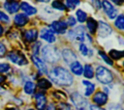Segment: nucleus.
<instances>
[{
  "label": "nucleus",
  "mask_w": 124,
  "mask_h": 110,
  "mask_svg": "<svg viewBox=\"0 0 124 110\" xmlns=\"http://www.w3.org/2000/svg\"><path fill=\"white\" fill-rule=\"evenodd\" d=\"M51 6H52V8H54L56 10H59V11H63L66 8V6L62 2H60V1H53L51 3Z\"/></svg>",
  "instance_id": "28"
},
{
  "label": "nucleus",
  "mask_w": 124,
  "mask_h": 110,
  "mask_svg": "<svg viewBox=\"0 0 124 110\" xmlns=\"http://www.w3.org/2000/svg\"><path fill=\"white\" fill-rule=\"evenodd\" d=\"M123 65H124V62H123Z\"/></svg>",
  "instance_id": "44"
},
{
  "label": "nucleus",
  "mask_w": 124,
  "mask_h": 110,
  "mask_svg": "<svg viewBox=\"0 0 124 110\" xmlns=\"http://www.w3.org/2000/svg\"><path fill=\"white\" fill-rule=\"evenodd\" d=\"M114 25L119 30H124V14H119L114 22Z\"/></svg>",
  "instance_id": "25"
},
{
  "label": "nucleus",
  "mask_w": 124,
  "mask_h": 110,
  "mask_svg": "<svg viewBox=\"0 0 124 110\" xmlns=\"http://www.w3.org/2000/svg\"><path fill=\"white\" fill-rule=\"evenodd\" d=\"M46 106V97L43 94L36 95V107L38 110H45Z\"/></svg>",
  "instance_id": "14"
},
{
  "label": "nucleus",
  "mask_w": 124,
  "mask_h": 110,
  "mask_svg": "<svg viewBox=\"0 0 124 110\" xmlns=\"http://www.w3.org/2000/svg\"><path fill=\"white\" fill-rule=\"evenodd\" d=\"M101 4H102V7H103V9H104L106 14L108 16V18L113 19V18L116 17V15H117V11H116V9L111 5L110 2H108V1H103V2H101Z\"/></svg>",
  "instance_id": "6"
},
{
  "label": "nucleus",
  "mask_w": 124,
  "mask_h": 110,
  "mask_svg": "<svg viewBox=\"0 0 124 110\" xmlns=\"http://www.w3.org/2000/svg\"><path fill=\"white\" fill-rule=\"evenodd\" d=\"M90 110H105V109H103V108H101V107H99L97 105H91L90 106Z\"/></svg>",
  "instance_id": "40"
},
{
  "label": "nucleus",
  "mask_w": 124,
  "mask_h": 110,
  "mask_svg": "<svg viewBox=\"0 0 124 110\" xmlns=\"http://www.w3.org/2000/svg\"><path fill=\"white\" fill-rule=\"evenodd\" d=\"M4 6H5V9L10 14H15L19 9V3L16 1H6L4 3Z\"/></svg>",
  "instance_id": "15"
},
{
  "label": "nucleus",
  "mask_w": 124,
  "mask_h": 110,
  "mask_svg": "<svg viewBox=\"0 0 124 110\" xmlns=\"http://www.w3.org/2000/svg\"><path fill=\"white\" fill-rule=\"evenodd\" d=\"M71 100L73 101V103H74L78 109L84 108V107L88 104L87 100H86L81 95H79L78 93H73V94L71 95Z\"/></svg>",
  "instance_id": "7"
},
{
  "label": "nucleus",
  "mask_w": 124,
  "mask_h": 110,
  "mask_svg": "<svg viewBox=\"0 0 124 110\" xmlns=\"http://www.w3.org/2000/svg\"><path fill=\"white\" fill-rule=\"evenodd\" d=\"M84 28L82 26H78L76 29L70 31L69 33V38L75 41H84Z\"/></svg>",
  "instance_id": "8"
},
{
  "label": "nucleus",
  "mask_w": 124,
  "mask_h": 110,
  "mask_svg": "<svg viewBox=\"0 0 124 110\" xmlns=\"http://www.w3.org/2000/svg\"><path fill=\"white\" fill-rule=\"evenodd\" d=\"M67 23L65 21L62 20H58V21H53L50 25H49V30H51L53 33H57V34H64L67 30Z\"/></svg>",
  "instance_id": "5"
},
{
  "label": "nucleus",
  "mask_w": 124,
  "mask_h": 110,
  "mask_svg": "<svg viewBox=\"0 0 124 110\" xmlns=\"http://www.w3.org/2000/svg\"><path fill=\"white\" fill-rule=\"evenodd\" d=\"M62 56H63L65 62H66L67 64H69V65H71L72 63H74V62L76 61V59H77V56H76L75 52L72 51L71 49H68V48L63 49V51H62Z\"/></svg>",
  "instance_id": "12"
},
{
  "label": "nucleus",
  "mask_w": 124,
  "mask_h": 110,
  "mask_svg": "<svg viewBox=\"0 0 124 110\" xmlns=\"http://www.w3.org/2000/svg\"><path fill=\"white\" fill-rule=\"evenodd\" d=\"M41 38L44 41H47L49 43L54 42L56 41V38H55L54 33L51 30L47 29V28H43L41 30Z\"/></svg>",
  "instance_id": "10"
},
{
  "label": "nucleus",
  "mask_w": 124,
  "mask_h": 110,
  "mask_svg": "<svg viewBox=\"0 0 124 110\" xmlns=\"http://www.w3.org/2000/svg\"><path fill=\"white\" fill-rule=\"evenodd\" d=\"M82 84L85 86V93H84V95L86 96H91L93 94V92L95 91V85L93 83L89 82V81H86V80H83L82 81Z\"/></svg>",
  "instance_id": "20"
},
{
  "label": "nucleus",
  "mask_w": 124,
  "mask_h": 110,
  "mask_svg": "<svg viewBox=\"0 0 124 110\" xmlns=\"http://www.w3.org/2000/svg\"><path fill=\"white\" fill-rule=\"evenodd\" d=\"M96 78L103 84H108L112 81V73L107 68L103 66H99L96 69Z\"/></svg>",
  "instance_id": "3"
},
{
  "label": "nucleus",
  "mask_w": 124,
  "mask_h": 110,
  "mask_svg": "<svg viewBox=\"0 0 124 110\" xmlns=\"http://www.w3.org/2000/svg\"><path fill=\"white\" fill-rule=\"evenodd\" d=\"M70 68L72 72L76 75H81L83 73V67L78 61H75L74 63H72L70 65Z\"/></svg>",
  "instance_id": "18"
},
{
  "label": "nucleus",
  "mask_w": 124,
  "mask_h": 110,
  "mask_svg": "<svg viewBox=\"0 0 124 110\" xmlns=\"http://www.w3.org/2000/svg\"><path fill=\"white\" fill-rule=\"evenodd\" d=\"M37 37H38V31L36 29H29V30L25 31V33H24L25 40L27 41H30V42L36 41Z\"/></svg>",
  "instance_id": "19"
},
{
  "label": "nucleus",
  "mask_w": 124,
  "mask_h": 110,
  "mask_svg": "<svg viewBox=\"0 0 124 110\" xmlns=\"http://www.w3.org/2000/svg\"><path fill=\"white\" fill-rule=\"evenodd\" d=\"M80 2L79 1H66L65 2V6L71 8V9H74L76 7V5H78Z\"/></svg>",
  "instance_id": "32"
},
{
  "label": "nucleus",
  "mask_w": 124,
  "mask_h": 110,
  "mask_svg": "<svg viewBox=\"0 0 124 110\" xmlns=\"http://www.w3.org/2000/svg\"><path fill=\"white\" fill-rule=\"evenodd\" d=\"M28 20H29L28 19V16L26 14H16L15 16V19H14L15 24L16 26H24L25 24H27Z\"/></svg>",
  "instance_id": "17"
},
{
  "label": "nucleus",
  "mask_w": 124,
  "mask_h": 110,
  "mask_svg": "<svg viewBox=\"0 0 124 110\" xmlns=\"http://www.w3.org/2000/svg\"><path fill=\"white\" fill-rule=\"evenodd\" d=\"M11 110H18V109H11Z\"/></svg>",
  "instance_id": "42"
},
{
  "label": "nucleus",
  "mask_w": 124,
  "mask_h": 110,
  "mask_svg": "<svg viewBox=\"0 0 124 110\" xmlns=\"http://www.w3.org/2000/svg\"><path fill=\"white\" fill-rule=\"evenodd\" d=\"M93 101L98 105H104L108 101V96L103 92H97L93 96Z\"/></svg>",
  "instance_id": "13"
},
{
  "label": "nucleus",
  "mask_w": 124,
  "mask_h": 110,
  "mask_svg": "<svg viewBox=\"0 0 124 110\" xmlns=\"http://www.w3.org/2000/svg\"><path fill=\"white\" fill-rule=\"evenodd\" d=\"M41 47V43L40 42H37L36 44H34V46L32 47L33 48V52L35 54V56H37V54L39 53V48Z\"/></svg>",
  "instance_id": "36"
},
{
  "label": "nucleus",
  "mask_w": 124,
  "mask_h": 110,
  "mask_svg": "<svg viewBox=\"0 0 124 110\" xmlns=\"http://www.w3.org/2000/svg\"><path fill=\"white\" fill-rule=\"evenodd\" d=\"M41 53H42L43 59L51 64L58 62L60 59V54H59L57 48L50 44L44 45L41 48Z\"/></svg>",
  "instance_id": "2"
},
{
  "label": "nucleus",
  "mask_w": 124,
  "mask_h": 110,
  "mask_svg": "<svg viewBox=\"0 0 124 110\" xmlns=\"http://www.w3.org/2000/svg\"><path fill=\"white\" fill-rule=\"evenodd\" d=\"M87 28H88V31L91 33V34H94L96 32V29H97V21L95 19H93L92 17H89L87 19Z\"/></svg>",
  "instance_id": "21"
},
{
  "label": "nucleus",
  "mask_w": 124,
  "mask_h": 110,
  "mask_svg": "<svg viewBox=\"0 0 124 110\" xmlns=\"http://www.w3.org/2000/svg\"><path fill=\"white\" fill-rule=\"evenodd\" d=\"M0 21H3V22H5V23H8V22L10 21L9 16H8L5 13H3L2 11H0Z\"/></svg>",
  "instance_id": "34"
},
{
  "label": "nucleus",
  "mask_w": 124,
  "mask_h": 110,
  "mask_svg": "<svg viewBox=\"0 0 124 110\" xmlns=\"http://www.w3.org/2000/svg\"><path fill=\"white\" fill-rule=\"evenodd\" d=\"M35 88H36V85L32 81H27L24 84V92L27 95H32L35 91Z\"/></svg>",
  "instance_id": "22"
},
{
  "label": "nucleus",
  "mask_w": 124,
  "mask_h": 110,
  "mask_svg": "<svg viewBox=\"0 0 124 110\" xmlns=\"http://www.w3.org/2000/svg\"><path fill=\"white\" fill-rule=\"evenodd\" d=\"M19 8L24 12V14H26V15H33L37 13L36 8L32 7L31 5H29L26 2H21L19 5Z\"/></svg>",
  "instance_id": "16"
},
{
  "label": "nucleus",
  "mask_w": 124,
  "mask_h": 110,
  "mask_svg": "<svg viewBox=\"0 0 124 110\" xmlns=\"http://www.w3.org/2000/svg\"><path fill=\"white\" fill-rule=\"evenodd\" d=\"M108 110H122V108L117 104H111V105L108 106Z\"/></svg>",
  "instance_id": "38"
},
{
  "label": "nucleus",
  "mask_w": 124,
  "mask_h": 110,
  "mask_svg": "<svg viewBox=\"0 0 124 110\" xmlns=\"http://www.w3.org/2000/svg\"><path fill=\"white\" fill-rule=\"evenodd\" d=\"M53 96L58 99H66V95L61 91H56L53 93Z\"/></svg>",
  "instance_id": "31"
},
{
  "label": "nucleus",
  "mask_w": 124,
  "mask_h": 110,
  "mask_svg": "<svg viewBox=\"0 0 124 110\" xmlns=\"http://www.w3.org/2000/svg\"><path fill=\"white\" fill-rule=\"evenodd\" d=\"M8 59L13 62L16 65L18 66H24L27 64V60L24 57V55L20 52H15V51H11L8 53Z\"/></svg>",
  "instance_id": "4"
},
{
  "label": "nucleus",
  "mask_w": 124,
  "mask_h": 110,
  "mask_svg": "<svg viewBox=\"0 0 124 110\" xmlns=\"http://www.w3.org/2000/svg\"><path fill=\"white\" fill-rule=\"evenodd\" d=\"M37 84H38V87L41 88V89H48V88L51 86L50 82H49L48 80L45 79V78H41V79H39L38 82H37Z\"/></svg>",
  "instance_id": "26"
},
{
  "label": "nucleus",
  "mask_w": 124,
  "mask_h": 110,
  "mask_svg": "<svg viewBox=\"0 0 124 110\" xmlns=\"http://www.w3.org/2000/svg\"><path fill=\"white\" fill-rule=\"evenodd\" d=\"M99 55H100V56L103 58V60H105V62H106L108 65L112 66V64H113V63H112V61L110 60V58H108V56H107V55H106V54H105L103 51H99Z\"/></svg>",
  "instance_id": "29"
},
{
  "label": "nucleus",
  "mask_w": 124,
  "mask_h": 110,
  "mask_svg": "<svg viewBox=\"0 0 124 110\" xmlns=\"http://www.w3.org/2000/svg\"><path fill=\"white\" fill-rule=\"evenodd\" d=\"M79 51H80V53L82 54V55H87V53H88V48H87V46L84 44V43H80L79 44Z\"/></svg>",
  "instance_id": "33"
},
{
  "label": "nucleus",
  "mask_w": 124,
  "mask_h": 110,
  "mask_svg": "<svg viewBox=\"0 0 124 110\" xmlns=\"http://www.w3.org/2000/svg\"><path fill=\"white\" fill-rule=\"evenodd\" d=\"M32 61L41 73H43V74L47 73V68L42 59H40L38 56H32Z\"/></svg>",
  "instance_id": "11"
},
{
  "label": "nucleus",
  "mask_w": 124,
  "mask_h": 110,
  "mask_svg": "<svg viewBox=\"0 0 124 110\" xmlns=\"http://www.w3.org/2000/svg\"><path fill=\"white\" fill-rule=\"evenodd\" d=\"M48 75L50 80L54 84L59 86H71L74 81L72 74L62 67H57L52 69L49 71Z\"/></svg>",
  "instance_id": "1"
},
{
  "label": "nucleus",
  "mask_w": 124,
  "mask_h": 110,
  "mask_svg": "<svg viewBox=\"0 0 124 110\" xmlns=\"http://www.w3.org/2000/svg\"><path fill=\"white\" fill-rule=\"evenodd\" d=\"M76 14H77L78 20L79 22L82 23V22L86 21V19H87V14H86L85 12H83L82 10H78L77 13H76Z\"/></svg>",
  "instance_id": "27"
},
{
  "label": "nucleus",
  "mask_w": 124,
  "mask_h": 110,
  "mask_svg": "<svg viewBox=\"0 0 124 110\" xmlns=\"http://www.w3.org/2000/svg\"><path fill=\"white\" fill-rule=\"evenodd\" d=\"M2 34H3V28H2V26L0 25V37L2 36Z\"/></svg>",
  "instance_id": "41"
},
{
  "label": "nucleus",
  "mask_w": 124,
  "mask_h": 110,
  "mask_svg": "<svg viewBox=\"0 0 124 110\" xmlns=\"http://www.w3.org/2000/svg\"><path fill=\"white\" fill-rule=\"evenodd\" d=\"M45 110H56V107L53 103H49L47 106H46V109Z\"/></svg>",
  "instance_id": "39"
},
{
  "label": "nucleus",
  "mask_w": 124,
  "mask_h": 110,
  "mask_svg": "<svg viewBox=\"0 0 124 110\" xmlns=\"http://www.w3.org/2000/svg\"><path fill=\"white\" fill-rule=\"evenodd\" d=\"M112 33V30L108 24H107L104 21H99V30H98V35L101 38H106L109 36Z\"/></svg>",
  "instance_id": "9"
},
{
  "label": "nucleus",
  "mask_w": 124,
  "mask_h": 110,
  "mask_svg": "<svg viewBox=\"0 0 124 110\" xmlns=\"http://www.w3.org/2000/svg\"><path fill=\"white\" fill-rule=\"evenodd\" d=\"M83 74L86 78H92L94 76V70L91 65H85L83 68Z\"/></svg>",
  "instance_id": "23"
},
{
  "label": "nucleus",
  "mask_w": 124,
  "mask_h": 110,
  "mask_svg": "<svg viewBox=\"0 0 124 110\" xmlns=\"http://www.w3.org/2000/svg\"><path fill=\"white\" fill-rule=\"evenodd\" d=\"M6 54V46L0 42V57H3Z\"/></svg>",
  "instance_id": "37"
},
{
  "label": "nucleus",
  "mask_w": 124,
  "mask_h": 110,
  "mask_svg": "<svg viewBox=\"0 0 124 110\" xmlns=\"http://www.w3.org/2000/svg\"><path fill=\"white\" fill-rule=\"evenodd\" d=\"M109 56L114 60H118V59L124 57V51H119V50H116V49H112V50L109 51Z\"/></svg>",
  "instance_id": "24"
},
{
  "label": "nucleus",
  "mask_w": 124,
  "mask_h": 110,
  "mask_svg": "<svg viewBox=\"0 0 124 110\" xmlns=\"http://www.w3.org/2000/svg\"><path fill=\"white\" fill-rule=\"evenodd\" d=\"M78 110H79V109H78Z\"/></svg>",
  "instance_id": "45"
},
{
  "label": "nucleus",
  "mask_w": 124,
  "mask_h": 110,
  "mask_svg": "<svg viewBox=\"0 0 124 110\" xmlns=\"http://www.w3.org/2000/svg\"><path fill=\"white\" fill-rule=\"evenodd\" d=\"M67 25H69V26H74V25H76V18L74 17V16H70L69 18H68V20H67Z\"/></svg>",
  "instance_id": "35"
},
{
  "label": "nucleus",
  "mask_w": 124,
  "mask_h": 110,
  "mask_svg": "<svg viewBox=\"0 0 124 110\" xmlns=\"http://www.w3.org/2000/svg\"><path fill=\"white\" fill-rule=\"evenodd\" d=\"M10 69H11V67L9 64H6V63L0 64V73H5V72L9 71Z\"/></svg>",
  "instance_id": "30"
},
{
  "label": "nucleus",
  "mask_w": 124,
  "mask_h": 110,
  "mask_svg": "<svg viewBox=\"0 0 124 110\" xmlns=\"http://www.w3.org/2000/svg\"><path fill=\"white\" fill-rule=\"evenodd\" d=\"M28 110H34V109H28Z\"/></svg>",
  "instance_id": "43"
}]
</instances>
